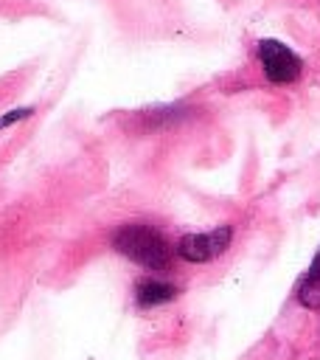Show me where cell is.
<instances>
[{
  "label": "cell",
  "mask_w": 320,
  "mask_h": 360,
  "mask_svg": "<svg viewBox=\"0 0 320 360\" xmlns=\"http://www.w3.org/2000/svg\"><path fill=\"white\" fill-rule=\"evenodd\" d=\"M230 239H233L230 225H219L205 233H185L177 242V253H180V259H185L191 264H205V262L219 259L230 248Z\"/></svg>",
  "instance_id": "3957f363"
},
{
  "label": "cell",
  "mask_w": 320,
  "mask_h": 360,
  "mask_svg": "<svg viewBox=\"0 0 320 360\" xmlns=\"http://www.w3.org/2000/svg\"><path fill=\"white\" fill-rule=\"evenodd\" d=\"M258 62H261L264 79L272 84H292L300 79V70H303V59L278 39L258 42Z\"/></svg>",
  "instance_id": "7a4b0ae2"
},
{
  "label": "cell",
  "mask_w": 320,
  "mask_h": 360,
  "mask_svg": "<svg viewBox=\"0 0 320 360\" xmlns=\"http://www.w3.org/2000/svg\"><path fill=\"white\" fill-rule=\"evenodd\" d=\"M31 115H34V110H31V107H17V110H11V112L0 115V132H3L6 127L17 124V121H25V118H31Z\"/></svg>",
  "instance_id": "8992f818"
},
{
  "label": "cell",
  "mask_w": 320,
  "mask_h": 360,
  "mask_svg": "<svg viewBox=\"0 0 320 360\" xmlns=\"http://www.w3.org/2000/svg\"><path fill=\"white\" fill-rule=\"evenodd\" d=\"M177 287L168 284V281H157V278H143L135 284V301L138 307L143 309H154V307H163V304H171L177 298Z\"/></svg>",
  "instance_id": "277c9868"
},
{
  "label": "cell",
  "mask_w": 320,
  "mask_h": 360,
  "mask_svg": "<svg viewBox=\"0 0 320 360\" xmlns=\"http://www.w3.org/2000/svg\"><path fill=\"white\" fill-rule=\"evenodd\" d=\"M112 248L124 259L146 270H166L171 264V245L163 236V231H157L154 225H143V222L121 225L112 233Z\"/></svg>",
  "instance_id": "6da1fadb"
},
{
  "label": "cell",
  "mask_w": 320,
  "mask_h": 360,
  "mask_svg": "<svg viewBox=\"0 0 320 360\" xmlns=\"http://www.w3.org/2000/svg\"><path fill=\"white\" fill-rule=\"evenodd\" d=\"M298 304H303L306 309H320V250L314 253V259H312L306 276L300 278Z\"/></svg>",
  "instance_id": "5b68a950"
}]
</instances>
